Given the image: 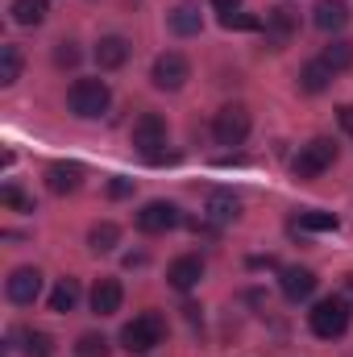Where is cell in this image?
I'll list each match as a JSON object with an SVG mask.
<instances>
[{
	"mask_svg": "<svg viewBox=\"0 0 353 357\" xmlns=\"http://www.w3.org/2000/svg\"><path fill=\"white\" fill-rule=\"evenodd\" d=\"M133 146L146 162L163 167V162H175V154H167V121L158 112H142L133 121Z\"/></svg>",
	"mask_w": 353,
	"mask_h": 357,
	"instance_id": "obj_1",
	"label": "cell"
},
{
	"mask_svg": "<svg viewBox=\"0 0 353 357\" xmlns=\"http://www.w3.org/2000/svg\"><path fill=\"white\" fill-rule=\"evenodd\" d=\"M350 299H341V295H333V299H320L312 312H308V328L320 337V341H337V337H345V328H350Z\"/></svg>",
	"mask_w": 353,
	"mask_h": 357,
	"instance_id": "obj_2",
	"label": "cell"
},
{
	"mask_svg": "<svg viewBox=\"0 0 353 357\" xmlns=\"http://www.w3.org/2000/svg\"><path fill=\"white\" fill-rule=\"evenodd\" d=\"M108 104H112V91H108L104 79H75L71 91H67V108H71L75 116H84V121L104 116Z\"/></svg>",
	"mask_w": 353,
	"mask_h": 357,
	"instance_id": "obj_3",
	"label": "cell"
},
{
	"mask_svg": "<svg viewBox=\"0 0 353 357\" xmlns=\"http://www.w3.org/2000/svg\"><path fill=\"white\" fill-rule=\"evenodd\" d=\"M163 337H167V324H163L158 312H142L137 320H129L121 328V345L129 354H150L154 345H163Z\"/></svg>",
	"mask_w": 353,
	"mask_h": 357,
	"instance_id": "obj_4",
	"label": "cell"
},
{
	"mask_svg": "<svg viewBox=\"0 0 353 357\" xmlns=\"http://www.w3.org/2000/svg\"><path fill=\"white\" fill-rule=\"evenodd\" d=\"M333 162H337V142H329V137H312L308 146H299L291 171H295V178H316V175H324Z\"/></svg>",
	"mask_w": 353,
	"mask_h": 357,
	"instance_id": "obj_5",
	"label": "cell"
},
{
	"mask_svg": "<svg viewBox=\"0 0 353 357\" xmlns=\"http://www.w3.org/2000/svg\"><path fill=\"white\" fill-rule=\"evenodd\" d=\"M250 108L246 104H225L220 112H216V121H212V137L220 142V146H241L246 137H250Z\"/></svg>",
	"mask_w": 353,
	"mask_h": 357,
	"instance_id": "obj_6",
	"label": "cell"
},
{
	"mask_svg": "<svg viewBox=\"0 0 353 357\" xmlns=\"http://www.w3.org/2000/svg\"><path fill=\"white\" fill-rule=\"evenodd\" d=\"M150 79H154V88H163V91H179L187 79H191V63H187V54H179V50L158 54Z\"/></svg>",
	"mask_w": 353,
	"mask_h": 357,
	"instance_id": "obj_7",
	"label": "cell"
},
{
	"mask_svg": "<svg viewBox=\"0 0 353 357\" xmlns=\"http://www.w3.org/2000/svg\"><path fill=\"white\" fill-rule=\"evenodd\" d=\"M179 220H183V216H179V208H175V204H167V199H150V204L137 212V229H142V233H150V237L171 233Z\"/></svg>",
	"mask_w": 353,
	"mask_h": 357,
	"instance_id": "obj_8",
	"label": "cell"
},
{
	"mask_svg": "<svg viewBox=\"0 0 353 357\" xmlns=\"http://www.w3.org/2000/svg\"><path fill=\"white\" fill-rule=\"evenodd\" d=\"M4 291H8V299H13L17 307H33V299L42 295V274H38L33 266H17L13 274H8Z\"/></svg>",
	"mask_w": 353,
	"mask_h": 357,
	"instance_id": "obj_9",
	"label": "cell"
},
{
	"mask_svg": "<svg viewBox=\"0 0 353 357\" xmlns=\"http://www.w3.org/2000/svg\"><path fill=\"white\" fill-rule=\"evenodd\" d=\"M295 25H299V17H295V8H287V4H278V8H270L262 21L266 29V42L274 46V50H283L287 42H291V33H295Z\"/></svg>",
	"mask_w": 353,
	"mask_h": 357,
	"instance_id": "obj_10",
	"label": "cell"
},
{
	"mask_svg": "<svg viewBox=\"0 0 353 357\" xmlns=\"http://www.w3.org/2000/svg\"><path fill=\"white\" fill-rule=\"evenodd\" d=\"M312 21H316L320 33H341V29L350 25V4H345V0H316Z\"/></svg>",
	"mask_w": 353,
	"mask_h": 357,
	"instance_id": "obj_11",
	"label": "cell"
},
{
	"mask_svg": "<svg viewBox=\"0 0 353 357\" xmlns=\"http://www.w3.org/2000/svg\"><path fill=\"white\" fill-rule=\"evenodd\" d=\"M121 299H125L121 278H96V287H91V312H96V316L121 312Z\"/></svg>",
	"mask_w": 353,
	"mask_h": 357,
	"instance_id": "obj_12",
	"label": "cell"
},
{
	"mask_svg": "<svg viewBox=\"0 0 353 357\" xmlns=\"http://www.w3.org/2000/svg\"><path fill=\"white\" fill-rule=\"evenodd\" d=\"M200 278H204V262H200V254H183V258H175V262L167 266V282H171L175 291H191Z\"/></svg>",
	"mask_w": 353,
	"mask_h": 357,
	"instance_id": "obj_13",
	"label": "cell"
},
{
	"mask_svg": "<svg viewBox=\"0 0 353 357\" xmlns=\"http://www.w3.org/2000/svg\"><path fill=\"white\" fill-rule=\"evenodd\" d=\"M80 183H84V167L80 162H50L46 167V187L54 195H71Z\"/></svg>",
	"mask_w": 353,
	"mask_h": 357,
	"instance_id": "obj_14",
	"label": "cell"
},
{
	"mask_svg": "<svg viewBox=\"0 0 353 357\" xmlns=\"http://www.w3.org/2000/svg\"><path fill=\"white\" fill-rule=\"evenodd\" d=\"M125 59H129V42H125L121 33H108V38L96 42V63H100V71H117V67H125Z\"/></svg>",
	"mask_w": 353,
	"mask_h": 357,
	"instance_id": "obj_15",
	"label": "cell"
},
{
	"mask_svg": "<svg viewBox=\"0 0 353 357\" xmlns=\"http://www.w3.org/2000/svg\"><path fill=\"white\" fill-rule=\"evenodd\" d=\"M278 287H283V295H287L291 303H299V299H308V295L316 291V274L303 270V266H291V270H283Z\"/></svg>",
	"mask_w": 353,
	"mask_h": 357,
	"instance_id": "obj_16",
	"label": "cell"
},
{
	"mask_svg": "<svg viewBox=\"0 0 353 357\" xmlns=\"http://www.w3.org/2000/svg\"><path fill=\"white\" fill-rule=\"evenodd\" d=\"M204 212H208L216 225H229V220H237L241 199H237L233 191H212V195H208V204H204Z\"/></svg>",
	"mask_w": 353,
	"mask_h": 357,
	"instance_id": "obj_17",
	"label": "cell"
},
{
	"mask_svg": "<svg viewBox=\"0 0 353 357\" xmlns=\"http://www.w3.org/2000/svg\"><path fill=\"white\" fill-rule=\"evenodd\" d=\"M117 245H121V229H117L112 220H100V225L88 229V250L91 254H112Z\"/></svg>",
	"mask_w": 353,
	"mask_h": 357,
	"instance_id": "obj_18",
	"label": "cell"
},
{
	"mask_svg": "<svg viewBox=\"0 0 353 357\" xmlns=\"http://www.w3.org/2000/svg\"><path fill=\"white\" fill-rule=\"evenodd\" d=\"M75 303H80V278H59V287L50 291V312H75Z\"/></svg>",
	"mask_w": 353,
	"mask_h": 357,
	"instance_id": "obj_19",
	"label": "cell"
},
{
	"mask_svg": "<svg viewBox=\"0 0 353 357\" xmlns=\"http://www.w3.org/2000/svg\"><path fill=\"white\" fill-rule=\"evenodd\" d=\"M320 63H324L333 75H337V71H350V67H353V42H345V38H333V42L324 46Z\"/></svg>",
	"mask_w": 353,
	"mask_h": 357,
	"instance_id": "obj_20",
	"label": "cell"
},
{
	"mask_svg": "<svg viewBox=\"0 0 353 357\" xmlns=\"http://www.w3.org/2000/svg\"><path fill=\"white\" fill-rule=\"evenodd\" d=\"M167 21H171V33H179V38H195V33L204 29V17H200L191 4H179Z\"/></svg>",
	"mask_w": 353,
	"mask_h": 357,
	"instance_id": "obj_21",
	"label": "cell"
},
{
	"mask_svg": "<svg viewBox=\"0 0 353 357\" xmlns=\"http://www.w3.org/2000/svg\"><path fill=\"white\" fill-rule=\"evenodd\" d=\"M17 341H25V357H54V337L38 328H17Z\"/></svg>",
	"mask_w": 353,
	"mask_h": 357,
	"instance_id": "obj_22",
	"label": "cell"
},
{
	"mask_svg": "<svg viewBox=\"0 0 353 357\" xmlns=\"http://www.w3.org/2000/svg\"><path fill=\"white\" fill-rule=\"evenodd\" d=\"M46 13H50L46 0H13V21L17 25H42Z\"/></svg>",
	"mask_w": 353,
	"mask_h": 357,
	"instance_id": "obj_23",
	"label": "cell"
},
{
	"mask_svg": "<svg viewBox=\"0 0 353 357\" xmlns=\"http://www.w3.org/2000/svg\"><path fill=\"white\" fill-rule=\"evenodd\" d=\"M329 84H333V71H329V67H324L320 59H316V63H308V67L299 71V88L312 91V96H316V91H324Z\"/></svg>",
	"mask_w": 353,
	"mask_h": 357,
	"instance_id": "obj_24",
	"label": "cell"
},
{
	"mask_svg": "<svg viewBox=\"0 0 353 357\" xmlns=\"http://www.w3.org/2000/svg\"><path fill=\"white\" fill-rule=\"evenodd\" d=\"M21 63H25V59H21V50H17L13 42L0 46V84H4V88H13V84L21 79Z\"/></svg>",
	"mask_w": 353,
	"mask_h": 357,
	"instance_id": "obj_25",
	"label": "cell"
},
{
	"mask_svg": "<svg viewBox=\"0 0 353 357\" xmlns=\"http://www.w3.org/2000/svg\"><path fill=\"white\" fill-rule=\"evenodd\" d=\"M299 229H312V233H337L341 220L333 212H299Z\"/></svg>",
	"mask_w": 353,
	"mask_h": 357,
	"instance_id": "obj_26",
	"label": "cell"
},
{
	"mask_svg": "<svg viewBox=\"0 0 353 357\" xmlns=\"http://www.w3.org/2000/svg\"><path fill=\"white\" fill-rule=\"evenodd\" d=\"M75 357H108V341L100 333H84L75 341Z\"/></svg>",
	"mask_w": 353,
	"mask_h": 357,
	"instance_id": "obj_27",
	"label": "cell"
},
{
	"mask_svg": "<svg viewBox=\"0 0 353 357\" xmlns=\"http://www.w3.org/2000/svg\"><path fill=\"white\" fill-rule=\"evenodd\" d=\"M0 204H4V208H17V212H33V199H29L21 187H4V191H0Z\"/></svg>",
	"mask_w": 353,
	"mask_h": 357,
	"instance_id": "obj_28",
	"label": "cell"
},
{
	"mask_svg": "<svg viewBox=\"0 0 353 357\" xmlns=\"http://www.w3.org/2000/svg\"><path fill=\"white\" fill-rule=\"evenodd\" d=\"M54 63H59V67H75V63H80V50H75V42H59V50H54Z\"/></svg>",
	"mask_w": 353,
	"mask_h": 357,
	"instance_id": "obj_29",
	"label": "cell"
},
{
	"mask_svg": "<svg viewBox=\"0 0 353 357\" xmlns=\"http://www.w3.org/2000/svg\"><path fill=\"white\" fill-rule=\"evenodd\" d=\"M108 195L125 199V195H133V183H129V178H112V183H108Z\"/></svg>",
	"mask_w": 353,
	"mask_h": 357,
	"instance_id": "obj_30",
	"label": "cell"
},
{
	"mask_svg": "<svg viewBox=\"0 0 353 357\" xmlns=\"http://www.w3.org/2000/svg\"><path fill=\"white\" fill-rule=\"evenodd\" d=\"M212 8L220 17H233V13H241V0H212Z\"/></svg>",
	"mask_w": 353,
	"mask_h": 357,
	"instance_id": "obj_31",
	"label": "cell"
},
{
	"mask_svg": "<svg viewBox=\"0 0 353 357\" xmlns=\"http://www.w3.org/2000/svg\"><path fill=\"white\" fill-rule=\"evenodd\" d=\"M337 121H341V129L353 137V104H341V108H337Z\"/></svg>",
	"mask_w": 353,
	"mask_h": 357,
	"instance_id": "obj_32",
	"label": "cell"
},
{
	"mask_svg": "<svg viewBox=\"0 0 353 357\" xmlns=\"http://www.w3.org/2000/svg\"><path fill=\"white\" fill-rule=\"evenodd\" d=\"M345 291H350V299H353V274H350V278H345Z\"/></svg>",
	"mask_w": 353,
	"mask_h": 357,
	"instance_id": "obj_33",
	"label": "cell"
}]
</instances>
